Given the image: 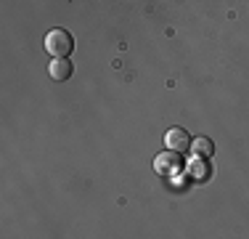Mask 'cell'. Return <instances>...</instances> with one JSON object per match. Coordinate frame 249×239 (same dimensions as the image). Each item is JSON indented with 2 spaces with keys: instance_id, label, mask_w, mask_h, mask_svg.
<instances>
[{
  "instance_id": "cell-1",
  "label": "cell",
  "mask_w": 249,
  "mask_h": 239,
  "mask_svg": "<svg viewBox=\"0 0 249 239\" xmlns=\"http://www.w3.org/2000/svg\"><path fill=\"white\" fill-rule=\"evenodd\" d=\"M45 51H48L53 59H67L69 53L74 51V38L61 27L51 29V32L45 35Z\"/></svg>"
},
{
  "instance_id": "cell-2",
  "label": "cell",
  "mask_w": 249,
  "mask_h": 239,
  "mask_svg": "<svg viewBox=\"0 0 249 239\" xmlns=\"http://www.w3.org/2000/svg\"><path fill=\"white\" fill-rule=\"evenodd\" d=\"M154 170L159 173V176H175L178 170H183V159L178 152H170V149H164L162 154H157V159H154Z\"/></svg>"
},
{
  "instance_id": "cell-3",
  "label": "cell",
  "mask_w": 249,
  "mask_h": 239,
  "mask_svg": "<svg viewBox=\"0 0 249 239\" xmlns=\"http://www.w3.org/2000/svg\"><path fill=\"white\" fill-rule=\"evenodd\" d=\"M164 149H170V152H188L191 149V136L186 133V128H170L167 133H164Z\"/></svg>"
},
{
  "instance_id": "cell-4",
  "label": "cell",
  "mask_w": 249,
  "mask_h": 239,
  "mask_svg": "<svg viewBox=\"0 0 249 239\" xmlns=\"http://www.w3.org/2000/svg\"><path fill=\"white\" fill-rule=\"evenodd\" d=\"M72 72H74V67H72V61H69V59H53V61L48 64V75L53 77V80H58V82L69 80V77H72Z\"/></svg>"
},
{
  "instance_id": "cell-5",
  "label": "cell",
  "mask_w": 249,
  "mask_h": 239,
  "mask_svg": "<svg viewBox=\"0 0 249 239\" xmlns=\"http://www.w3.org/2000/svg\"><path fill=\"white\" fill-rule=\"evenodd\" d=\"M191 149H194V154H196V157L210 159V157H212V152H215V143L207 139V136H201V139L191 141Z\"/></svg>"
}]
</instances>
